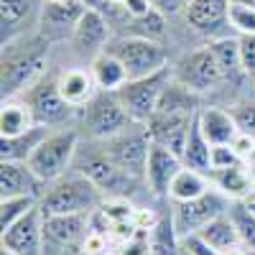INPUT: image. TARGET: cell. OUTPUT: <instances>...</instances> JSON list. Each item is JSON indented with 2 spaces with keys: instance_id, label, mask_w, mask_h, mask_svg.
I'll list each match as a JSON object with an SVG mask.
<instances>
[{
  "instance_id": "16",
  "label": "cell",
  "mask_w": 255,
  "mask_h": 255,
  "mask_svg": "<svg viewBox=\"0 0 255 255\" xmlns=\"http://www.w3.org/2000/svg\"><path fill=\"white\" fill-rule=\"evenodd\" d=\"M184 168V161L168 151L161 143H151V153H148V163H145V191L151 199L158 202H168V186H171L174 176Z\"/></svg>"
},
{
  "instance_id": "8",
  "label": "cell",
  "mask_w": 255,
  "mask_h": 255,
  "mask_svg": "<svg viewBox=\"0 0 255 255\" xmlns=\"http://www.w3.org/2000/svg\"><path fill=\"white\" fill-rule=\"evenodd\" d=\"M171 72L176 82H181L186 90H191L199 97L207 92H215L220 84L227 82L209 44H202L197 49L186 51L179 61H171Z\"/></svg>"
},
{
  "instance_id": "6",
  "label": "cell",
  "mask_w": 255,
  "mask_h": 255,
  "mask_svg": "<svg viewBox=\"0 0 255 255\" xmlns=\"http://www.w3.org/2000/svg\"><path fill=\"white\" fill-rule=\"evenodd\" d=\"M108 49L125 64L130 79H143V77H151L166 67H171L168 49L156 38L123 33V36H113Z\"/></svg>"
},
{
  "instance_id": "7",
  "label": "cell",
  "mask_w": 255,
  "mask_h": 255,
  "mask_svg": "<svg viewBox=\"0 0 255 255\" xmlns=\"http://www.w3.org/2000/svg\"><path fill=\"white\" fill-rule=\"evenodd\" d=\"M151 143H153V138H151V133H148V125L133 123L120 135H115L110 140H102V148L123 174L143 181L145 179L148 153H151Z\"/></svg>"
},
{
  "instance_id": "9",
  "label": "cell",
  "mask_w": 255,
  "mask_h": 255,
  "mask_svg": "<svg viewBox=\"0 0 255 255\" xmlns=\"http://www.w3.org/2000/svg\"><path fill=\"white\" fill-rule=\"evenodd\" d=\"M230 199L225 194L212 186L207 194H202L199 199H191V202H168V215H171V222H174V230L179 240L181 238H189V235H197V232L209 225L215 217L225 215L230 209Z\"/></svg>"
},
{
  "instance_id": "22",
  "label": "cell",
  "mask_w": 255,
  "mask_h": 255,
  "mask_svg": "<svg viewBox=\"0 0 255 255\" xmlns=\"http://www.w3.org/2000/svg\"><path fill=\"white\" fill-rule=\"evenodd\" d=\"M197 123L212 145H230L232 138L240 133L232 113L227 108H220V105H202L197 113Z\"/></svg>"
},
{
  "instance_id": "1",
  "label": "cell",
  "mask_w": 255,
  "mask_h": 255,
  "mask_svg": "<svg viewBox=\"0 0 255 255\" xmlns=\"http://www.w3.org/2000/svg\"><path fill=\"white\" fill-rule=\"evenodd\" d=\"M51 41L38 31L3 44V97L26 95L36 82L51 72Z\"/></svg>"
},
{
  "instance_id": "44",
  "label": "cell",
  "mask_w": 255,
  "mask_h": 255,
  "mask_svg": "<svg viewBox=\"0 0 255 255\" xmlns=\"http://www.w3.org/2000/svg\"><path fill=\"white\" fill-rule=\"evenodd\" d=\"M250 87H253V95H255V77L250 79Z\"/></svg>"
},
{
  "instance_id": "37",
  "label": "cell",
  "mask_w": 255,
  "mask_h": 255,
  "mask_svg": "<svg viewBox=\"0 0 255 255\" xmlns=\"http://www.w3.org/2000/svg\"><path fill=\"white\" fill-rule=\"evenodd\" d=\"M240 41V61H243V72L248 74V79L255 77V33H245L238 36Z\"/></svg>"
},
{
  "instance_id": "17",
  "label": "cell",
  "mask_w": 255,
  "mask_h": 255,
  "mask_svg": "<svg viewBox=\"0 0 255 255\" xmlns=\"http://www.w3.org/2000/svg\"><path fill=\"white\" fill-rule=\"evenodd\" d=\"M49 184L28 161H0V197H36L41 202Z\"/></svg>"
},
{
  "instance_id": "33",
  "label": "cell",
  "mask_w": 255,
  "mask_h": 255,
  "mask_svg": "<svg viewBox=\"0 0 255 255\" xmlns=\"http://www.w3.org/2000/svg\"><path fill=\"white\" fill-rule=\"evenodd\" d=\"M227 23H230V31L235 33V36L255 33V10H253L250 5L238 3V0H230Z\"/></svg>"
},
{
  "instance_id": "38",
  "label": "cell",
  "mask_w": 255,
  "mask_h": 255,
  "mask_svg": "<svg viewBox=\"0 0 255 255\" xmlns=\"http://www.w3.org/2000/svg\"><path fill=\"white\" fill-rule=\"evenodd\" d=\"M123 10L128 13V20H140L145 15H151L156 8L151 0H123Z\"/></svg>"
},
{
  "instance_id": "5",
  "label": "cell",
  "mask_w": 255,
  "mask_h": 255,
  "mask_svg": "<svg viewBox=\"0 0 255 255\" xmlns=\"http://www.w3.org/2000/svg\"><path fill=\"white\" fill-rule=\"evenodd\" d=\"M133 125V118L128 115L118 92H97V97L82 108L77 115V128L82 138L87 140H110Z\"/></svg>"
},
{
  "instance_id": "25",
  "label": "cell",
  "mask_w": 255,
  "mask_h": 255,
  "mask_svg": "<svg viewBox=\"0 0 255 255\" xmlns=\"http://www.w3.org/2000/svg\"><path fill=\"white\" fill-rule=\"evenodd\" d=\"M87 67H90V72H92V77H95V84H97L100 92H120L125 84L130 82L125 64H123L110 49L100 51V54L87 64Z\"/></svg>"
},
{
  "instance_id": "43",
  "label": "cell",
  "mask_w": 255,
  "mask_h": 255,
  "mask_svg": "<svg viewBox=\"0 0 255 255\" xmlns=\"http://www.w3.org/2000/svg\"><path fill=\"white\" fill-rule=\"evenodd\" d=\"M238 3H243V5H250V8L255 10V0H238Z\"/></svg>"
},
{
  "instance_id": "23",
  "label": "cell",
  "mask_w": 255,
  "mask_h": 255,
  "mask_svg": "<svg viewBox=\"0 0 255 255\" xmlns=\"http://www.w3.org/2000/svg\"><path fill=\"white\" fill-rule=\"evenodd\" d=\"M212 186H215L220 194H225L230 202H243L255 191V171L250 163H238L225 171H215L209 174Z\"/></svg>"
},
{
  "instance_id": "28",
  "label": "cell",
  "mask_w": 255,
  "mask_h": 255,
  "mask_svg": "<svg viewBox=\"0 0 255 255\" xmlns=\"http://www.w3.org/2000/svg\"><path fill=\"white\" fill-rule=\"evenodd\" d=\"M212 189V179L202 171H194V168H181V171L174 176L171 186H168V202H191V199H199L202 194Z\"/></svg>"
},
{
  "instance_id": "24",
  "label": "cell",
  "mask_w": 255,
  "mask_h": 255,
  "mask_svg": "<svg viewBox=\"0 0 255 255\" xmlns=\"http://www.w3.org/2000/svg\"><path fill=\"white\" fill-rule=\"evenodd\" d=\"M36 115L23 95H10L0 102V138H13L36 128Z\"/></svg>"
},
{
  "instance_id": "29",
  "label": "cell",
  "mask_w": 255,
  "mask_h": 255,
  "mask_svg": "<svg viewBox=\"0 0 255 255\" xmlns=\"http://www.w3.org/2000/svg\"><path fill=\"white\" fill-rule=\"evenodd\" d=\"M181 161H184L186 168H194V171H202L207 176L212 174V143L204 138L197 118L189 128V138H186V145H184Z\"/></svg>"
},
{
  "instance_id": "15",
  "label": "cell",
  "mask_w": 255,
  "mask_h": 255,
  "mask_svg": "<svg viewBox=\"0 0 255 255\" xmlns=\"http://www.w3.org/2000/svg\"><path fill=\"white\" fill-rule=\"evenodd\" d=\"M227 10H230V0H189L184 10V23L189 31L212 41L230 33Z\"/></svg>"
},
{
  "instance_id": "19",
  "label": "cell",
  "mask_w": 255,
  "mask_h": 255,
  "mask_svg": "<svg viewBox=\"0 0 255 255\" xmlns=\"http://www.w3.org/2000/svg\"><path fill=\"white\" fill-rule=\"evenodd\" d=\"M44 0H0V20H3V44L38 31V15Z\"/></svg>"
},
{
  "instance_id": "40",
  "label": "cell",
  "mask_w": 255,
  "mask_h": 255,
  "mask_svg": "<svg viewBox=\"0 0 255 255\" xmlns=\"http://www.w3.org/2000/svg\"><path fill=\"white\" fill-rule=\"evenodd\" d=\"M153 8L158 13H163L166 18H174V15H184L186 5H189V0H151Z\"/></svg>"
},
{
  "instance_id": "36",
  "label": "cell",
  "mask_w": 255,
  "mask_h": 255,
  "mask_svg": "<svg viewBox=\"0 0 255 255\" xmlns=\"http://www.w3.org/2000/svg\"><path fill=\"white\" fill-rule=\"evenodd\" d=\"M238 163H243V161L235 151H232V145H212V174L232 168Z\"/></svg>"
},
{
  "instance_id": "21",
  "label": "cell",
  "mask_w": 255,
  "mask_h": 255,
  "mask_svg": "<svg viewBox=\"0 0 255 255\" xmlns=\"http://www.w3.org/2000/svg\"><path fill=\"white\" fill-rule=\"evenodd\" d=\"M90 232V215H44L46 255L69 245H82Z\"/></svg>"
},
{
  "instance_id": "39",
  "label": "cell",
  "mask_w": 255,
  "mask_h": 255,
  "mask_svg": "<svg viewBox=\"0 0 255 255\" xmlns=\"http://www.w3.org/2000/svg\"><path fill=\"white\" fill-rule=\"evenodd\" d=\"M232 151H235L238 156H240V161H250L253 158V153H255V138L253 135H248V133H238L235 138H232Z\"/></svg>"
},
{
  "instance_id": "26",
  "label": "cell",
  "mask_w": 255,
  "mask_h": 255,
  "mask_svg": "<svg viewBox=\"0 0 255 255\" xmlns=\"http://www.w3.org/2000/svg\"><path fill=\"white\" fill-rule=\"evenodd\" d=\"M51 130L54 128H49V125H36L20 135L0 138V161H28Z\"/></svg>"
},
{
  "instance_id": "35",
  "label": "cell",
  "mask_w": 255,
  "mask_h": 255,
  "mask_svg": "<svg viewBox=\"0 0 255 255\" xmlns=\"http://www.w3.org/2000/svg\"><path fill=\"white\" fill-rule=\"evenodd\" d=\"M113 255H153V240H151V232L138 230L130 240H125L115 248Z\"/></svg>"
},
{
  "instance_id": "41",
  "label": "cell",
  "mask_w": 255,
  "mask_h": 255,
  "mask_svg": "<svg viewBox=\"0 0 255 255\" xmlns=\"http://www.w3.org/2000/svg\"><path fill=\"white\" fill-rule=\"evenodd\" d=\"M240 204H243V207H245V209H248V212H250V215H253V217H255V191H253V194H250V197H248V199H243V202H240Z\"/></svg>"
},
{
  "instance_id": "31",
  "label": "cell",
  "mask_w": 255,
  "mask_h": 255,
  "mask_svg": "<svg viewBox=\"0 0 255 255\" xmlns=\"http://www.w3.org/2000/svg\"><path fill=\"white\" fill-rule=\"evenodd\" d=\"M36 207H38L36 197H0V232L10 230L18 220L31 215Z\"/></svg>"
},
{
  "instance_id": "2",
  "label": "cell",
  "mask_w": 255,
  "mask_h": 255,
  "mask_svg": "<svg viewBox=\"0 0 255 255\" xmlns=\"http://www.w3.org/2000/svg\"><path fill=\"white\" fill-rule=\"evenodd\" d=\"M72 171L87 176L92 184H97L105 197H128V199H133V189H145L143 181L120 171V168L113 163V158L105 153L102 143L87 140V138H82V145L77 151Z\"/></svg>"
},
{
  "instance_id": "14",
  "label": "cell",
  "mask_w": 255,
  "mask_h": 255,
  "mask_svg": "<svg viewBox=\"0 0 255 255\" xmlns=\"http://www.w3.org/2000/svg\"><path fill=\"white\" fill-rule=\"evenodd\" d=\"M0 248L10 250L13 255H46L44 212H41V207H36L31 215H26L10 230H5L0 235Z\"/></svg>"
},
{
  "instance_id": "48",
  "label": "cell",
  "mask_w": 255,
  "mask_h": 255,
  "mask_svg": "<svg viewBox=\"0 0 255 255\" xmlns=\"http://www.w3.org/2000/svg\"><path fill=\"white\" fill-rule=\"evenodd\" d=\"M253 171H255V168H253Z\"/></svg>"
},
{
  "instance_id": "20",
  "label": "cell",
  "mask_w": 255,
  "mask_h": 255,
  "mask_svg": "<svg viewBox=\"0 0 255 255\" xmlns=\"http://www.w3.org/2000/svg\"><path fill=\"white\" fill-rule=\"evenodd\" d=\"M197 113H156L151 120L145 123L153 143L166 145L168 151H174L181 158L186 138H189V128H191V123H194Z\"/></svg>"
},
{
  "instance_id": "11",
  "label": "cell",
  "mask_w": 255,
  "mask_h": 255,
  "mask_svg": "<svg viewBox=\"0 0 255 255\" xmlns=\"http://www.w3.org/2000/svg\"><path fill=\"white\" fill-rule=\"evenodd\" d=\"M174 79V72L171 67H166L151 77H143V79H130L125 87L118 92L123 108L128 110V115L133 118V123H148L153 118L158 102H161V95L163 90L168 87V82Z\"/></svg>"
},
{
  "instance_id": "27",
  "label": "cell",
  "mask_w": 255,
  "mask_h": 255,
  "mask_svg": "<svg viewBox=\"0 0 255 255\" xmlns=\"http://www.w3.org/2000/svg\"><path fill=\"white\" fill-rule=\"evenodd\" d=\"M212 54H215L217 64H220V69L225 74L227 82H235L240 77H248L243 72V61H240V41L235 33H227V36H220V38H212L207 41Z\"/></svg>"
},
{
  "instance_id": "34",
  "label": "cell",
  "mask_w": 255,
  "mask_h": 255,
  "mask_svg": "<svg viewBox=\"0 0 255 255\" xmlns=\"http://www.w3.org/2000/svg\"><path fill=\"white\" fill-rule=\"evenodd\" d=\"M227 110L235 118L238 130L255 138V95L245 97V100H235L232 105H227Z\"/></svg>"
},
{
  "instance_id": "18",
  "label": "cell",
  "mask_w": 255,
  "mask_h": 255,
  "mask_svg": "<svg viewBox=\"0 0 255 255\" xmlns=\"http://www.w3.org/2000/svg\"><path fill=\"white\" fill-rule=\"evenodd\" d=\"M56 87L64 102H69L77 113L82 108H87L100 92L87 64H72V67L56 69Z\"/></svg>"
},
{
  "instance_id": "45",
  "label": "cell",
  "mask_w": 255,
  "mask_h": 255,
  "mask_svg": "<svg viewBox=\"0 0 255 255\" xmlns=\"http://www.w3.org/2000/svg\"><path fill=\"white\" fill-rule=\"evenodd\" d=\"M0 255H13L10 250H0Z\"/></svg>"
},
{
  "instance_id": "12",
  "label": "cell",
  "mask_w": 255,
  "mask_h": 255,
  "mask_svg": "<svg viewBox=\"0 0 255 255\" xmlns=\"http://www.w3.org/2000/svg\"><path fill=\"white\" fill-rule=\"evenodd\" d=\"M113 26H110V20L105 18L102 13L87 8L82 13V18L77 20V26L72 31V38H69V46L72 51L84 61V64H90L100 51H105L110 46V41H113Z\"/></svg>"
},
{
  "instance_id": "10",
  "label": "cell",
  "mask_w": 255,
  "mask_h": 255,
  "mask_svg": "<svg viewBox=\"0 0 255 255\" xmlns=\"http://www.w3.org/2000/svg\"><path fill=\"white\" fill-rule=\"evenodd\" d=\"M31 105V110L36 115L38 125H49V128H72L77 125V110L69 102H64L56 87V69H51L41 82H36L33 87L23 95Z\"/></svg>"
},
{
  "instance_id": "13",
  "label": "cell",
  "mask_w": 255,
  "mask_h": 255,
  "mask_svg": "<svg viewBox=\"0 0 255 255\" xmlns=\"http://www.w3.org/2000/svg\"><path fill=\"white\" fill-rule=\"evenodd\" d=\"M84 10H87V5L82 0H44L38 15V33L46 36L51 44L69 41Z\"/></svg>"
},
{
  "instance_id": "30",
  "label": "cell",
  "mask_w": 255,
  "mask_h": 255,
  "mask_svg": "<svg viewBox=\"0 0 255 255\" xmlns=\"http://www.w3.org/2000/svg\"><path fill=\"white\" fill-rule=\"evenodd\" d=\"M197 235H199L204 243H209L215 250H220V253L243 248V245H240V235H238V227H235V222H232V217H230V209L225 212V215L215 217L209 225H204Z\"/></svg>"
},
{
  "instance_id": "47",
  "label": "cell",
  "mask_w": 255,
  "mask_h": 255,
  "mask_svg": "<svg viewBox=\"0 0 255 255\" xmlns=\"http://www.w3.org/2000/svg\"><path fill=\"white\" fill-rule=\"evenodd\" d=\"M179 255H189V253H184V250H179Z\"/></svg>"
},
{
  "instance_id": "3",
  "label": "cell",
  "mask_w": 255,
  "mask_h": 255,
  "mask_svg": "<svg viewBox=\"0 0 255 255\" xmlns=\"http://www.w3.org/2000/svg\"><path fill=\"white\" fill-rule=\"evenodd\" d=\"M108 199L102 194V189L92 184L87 176H82L77 171H69L64 179L49 184L44 191L38 207L41 212L49 215H92L102 207V202Z\"/></svg>"
},
{
  "instance_id": "42",
  "label": "cell",
  "mask_w": 255,
  "mask_h": 255,
  "mask_svg": "<svg viewBox=\"0 0 255 255\" xmlns=\"http://www.w3.org/2000/svg\"><path fill=\"white\" fill-rule=\"evenodd\" d=\"M222 255H250V253L243 250V248H238V250H227V253H222Z\"/></svg>"
},
{
  "instance_id": "4",
  "label": "cell",
  "mask_w": 255,
  "mask_h": 255,
  "mask_svg": "<svg viewBox=\"0 0 255 255\" xmlns=\"http://www.w3.org/2000/svg\"><path fill=\"white\" fill-rule=\"evenodd\" d=\"M79 145H82V133H79L77 125L56 128V130H51L44 138V143L33 151V156L28 158V166L46 184H54L72 171Z\"/></svg>"
},
{
  "instance_id": "49",
  "label": "cell",
  "mask_w": 255,
  "mask_h": 255,
  "mask_svg": "<svg viewBox=\"0 0 255 255\" xmlns=\"http://www.w3.org/2000/svg\"><path fill=\"white\" fill-rule=\"evenodd\" d=\"M253 255H255V253H253Z\"/></svg>"
},
{
  "instance_id": "32",
  "label": "cell",
  "mask_w": 255,
  "mask_h": 255,
  "mask_svg": "<svg viewBox=\"0 0 255 255\" xmlns=\"http://www.w3.org/2000/svg\"><path fill=\"white\" fill-rule=\"evenodd\" d=\"M230 217L238 227V235H240V245L243 250H248L250 255L255 253V217L240 204V202H232L230 204Z\"/></svg>"
},
{
  "instance_id": "46",
  "label": "cell",
  "mask_w": 255,
  "mask_h": 255,
  "mask_svg": "<svg viewBox=\"0 0 255 255\" xmlns=\"http://www.w3.org/2000/svg\"><path fill=\"white\" fill-rule=\"evenodd\" d=\"M110 3H118V5H123V0H110Z\"/></svg>"
}]
</instances>
